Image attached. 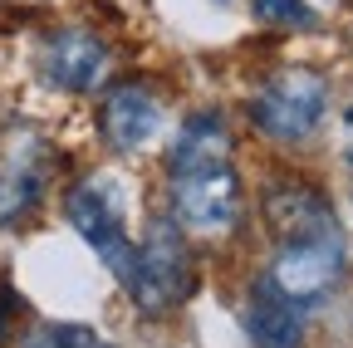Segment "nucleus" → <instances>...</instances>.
Returning a JSON list of instances; mask_svg holds the SVG:
<instances>
[{"instance_id":"f257e3e1","label":"nucleus","mask_w":353,"mask_h":348,"mask_svg":"<svg viewBox=\"0 0 353 348\" xmlns=\"http://www.w3.org/2000/svg\"><path fill=\"white\" fill-rule=\"evenodd\" d=\"M329 108V79L314 69H275L250 94V123L270 143H309Z\"/></svg>"},{"instance_id":"f03ea898","label":"nucleus","mask_w":353,"mask_h":348,"mask_svg":"<svg viewBox=\"0 0 353 348\" xmlns=\"http://www.w3.org/2000/svg\"><path fill=\"white\" fill-rule=\"evenodd\" d=\"M123 289L138 299L148 314H162L172 304L192 299L196 270H192V250H187L176 221H152L148 226L143 245H132V265H128Z\"/></svg>"},{"instance_id":"7ed1b4c3","label":"nucleus","mask_w":353,"mask_h":348,"mask_svg":"<svg viewBox=\"0 0 353 348\" xmlns=\"http://www.w3.org/2000/svg\"><path fill=\"white\" fill-rule=\"evenodd\" d=\"M172 172V211H176V226H187L196 236H226L241 221V177L231 157L221 162H192V167H167Z\"/></svg>"},{"instance_id":"20e7f679","label":"nucleus","mask_w":353,"mask_h":348,"mask_svg":"<svg viewBox=\"0 0 353 348\" xmlns=\"http://www.w3.org/2000/svg\"><path fill=\"white\" fill-rule=\"evenodd\" d=\"M339 280H343V231L339 226H329L319 236H304V240L275 245L270 285L285 299H294L299 309H304V304H319Z\"/></svg>"},{"instance_id":"39448f33","label":"nucleus","mask_w":353,"mask_h":348,"mask_svg":"<svg viewBox=\"0 0 353 348\" xmlns=\"http://www.w3.org/2000/svg\"><path fill=\"white\" fill-rule=\"evenodd\" d=\"M64 216L69 226L94 245V255L103 260V265L128 280V265H132V240L123 231V216H118V201L103 182H79L69 196H64Z\"/></svg>"},{"instance_id":"423d86ee","label":"nucleus","mask_w":353,"mask_h":348,"mask_svg":"<svg viewBox=\"0 0 353 348\" xmlns=\"http://www.w3.org/2000/svg\"><path fill=\"white\" fill-rule=\"evenodd\" d=\"M260 216H265V226H270L275 245L285 240H304V236H319L334 221V206L319 187H309L304 177H270L260 187Z\"/></svg>"},{"instance_id":"0eeeda50","label":"nucleus","mask_w":353,"mask_h":348,"mask_svg":"<svg viewBox=\"0 0 353 348\" xmlns=\"http://www.w3.org/2000/svg\"><path fill=\"white\" fill-rule=\"evenodd\" d=\"M108 64H113L108 45L94 30H83V25L59 30L50 45H44V54H39V74L50 79L54 89H64V94H94V89H103Z\"/></svg>"},{"instance_id":"6e6552de","label":"nucleus","mask_w":353,"mask_h":348,"mask_svg":"<svg viewBox=\"0 0 353 348\" xmlns=\"http://www.w3.org/2000/svg\"><path fill=\"white\" fill-rule=\"evenodd\" d=\"M103 138L118 147V152H138L157 127H162V108H157V94L143 89V83H118V89L103 99Z\"/></svg>"},{"instance_id":"1a4fd4ad","label":"nucleus","mask_w":353,"mask_h":348,"mask_svg":"<svg viewBox=\"0 0 353 348\" xmlns=\"http://www.w3.org/2000/svg\"><path fill=\"white\" fill-rule=\"evenodd\" d=\"M44 172H50V152L39 138H10L6 143V162H0V226L20 221V216L39 201L44 192Z\"/></svg>"},{"instance_id":"9d476101","label":"nucleus","mask_w":353,"mask_h":348,"mask_svg":"<svg viewBox=\"0 0 353 348\" xmlns=\"http://www.w3.org/2000/svg\"><path fill=\"white\" fill-rule=\"evenodd\" d=\"M245 334L255 348H299V338H304L299 304L285 299L270 280H260L250 289V304H245Z\"/></svg>"},{"instance_id":"9b49d317","label":"nucleus","mask_w":353,"mask_h":348,"mask_svg":"<svg viewBox=\"0 0 353 348\" xmlns=\"http://www.w3.org/2000/svg\"><path fill=\"white\" fill-rule=\"evenodd\" d=\"M231 157V133L221 113H196L182 123V133H176L172 152H167V167H192V162H221Z\"/></svg>"},{"instance_id":"f8f14e48","label":"nucleus","mask_w":353,"mask_h":348,"mask_svg":"<svg viewBox=\"0 0 353 348\" xmlns=\"http://www.w3.org/2000/svg\"><path fill=\"white\" fill-rule=\"evenodd\" d=\"M250 10L270 30H309L314 25V10H309L304 0H250Z\"/></svg>"},{"instance_id":"ddd939ff","label":"nucleus","mask_w":353,"mask_h":348,"mask_svg":"<svg viewBox=\"0 0 353 348\" xmlns=\"http://www.w3.org/2000/svg\"><path fill=\"white\" fill-rule=\"evenodd\" d=\"M25 348H99V334L88 324H44L25 338Z\"/></svg>"},{"instance_id":"4468645a","label":"nucleus","mask_w":353,"mask_h":348,"mask_svg":"<svg viewBox=\"0 0 353 348\" xmlns=\"http://www.w3.org/2000/svg\"><path fill=\"white\" fill-rule=\"evenodd\" d=\"M343 152H348V162H353V103H348V113H343Z\"/></svg>"}]
</instances>
